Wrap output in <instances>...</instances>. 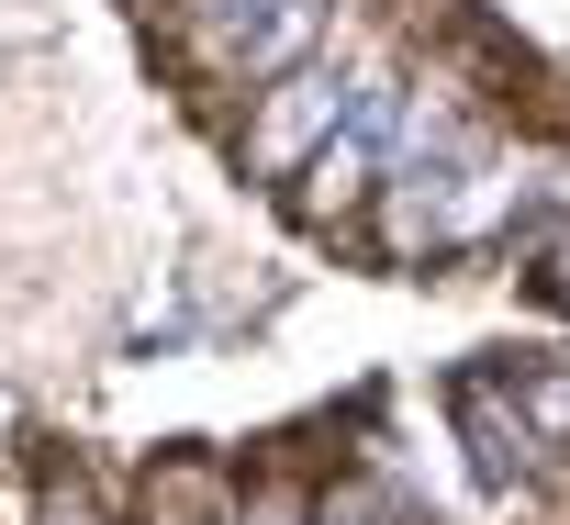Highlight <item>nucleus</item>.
Masks as SVG:
<instances>
[{
    "mask_svg": "<svg viewBox=\"0 0 570 525\" xmlns=\"http://www.w3.org/2000/svg\"><path fill=\"white\" fill-rule=\"evenodd\" d=\"M336 112H347V68H336V57H314V68H292V79H268V112H257L246 157H257V168H314L325 135H336Z\"/></svg>",
    "mask_w": 570,
    "mask_h": 525,
    "instance_id": "1",
    "label": "nucleus"
},
{
    "mask_svg": "<svg viewBox=\"0 0 570 525\" xmlns=\"http://www.w3.org/2000/svg\"><path fill=\"white\" fill-rule=\"evenodd\" d=\"M325 12H336V0H257V23H246V34L224 46L235 90H268V79L314 68V57H325Z\"/></svg>",
    "mask_w": 570,
    "mask_h": 525,
    "instance_id": "2",
    "label": "nucleus"
},
{
    "mask_svg": "<svg viewBox=\"0 0 570 525\" xmlns=\"http://www.w3.org/2000/svg\"><path fill=\"white\" fill-rule=\"evenodd\" d=\"M503 392H514V414L537 425V447H548V436H570V369H525V380L503 369Z\"/></svg>",
    "mask_w": 570,
    "mask_h": 525,
    "instance_id": "3",
    "label": "nucleus"
},
{
    "mask_svg": "<svg viewBox=\"0 0 570 525\" xmlns=\"http://www.w3.org/2000/svg\"><path fill=\"white\" fill-rule=\"evenodd\" d=\"M246 525H314V514H303V503H257Z\"/></svg>",
    "mask_w": 570,
    "mask_h": 525,
    "instance_id": "6",
    "label": "nucleus"
},
{
    "mask_svg": "<svg viewBox=\"0 0 570 525\" xmlns=\"http://www.w3.org/2000/svg\"><path fill=\"white\" fill-rule=\"evenodd\" d=\"M537 291H548V303H570V235L548 246V280H537Z\"/></svg>",
    "mask_w": 570,
    "mask_h": 525,
    "instance_id": "5",
    "label": "nucleus"
},
{
    "mask_svg": "<svg viewBox=\"0 0 570 525\" xmlns=\"http://www.w3.org/2000/svg\"><path fill=\"white\" fill-rule=\"evenodd\" d=\"M179 23H202V46L224 57V46H235V34L257 23V0H179Z\"/></svg>",
    "mask_w": 570,
    "mask_h": 525,
    "instance_id": "4",
    "label": "nucleus"
}]
</instances>
